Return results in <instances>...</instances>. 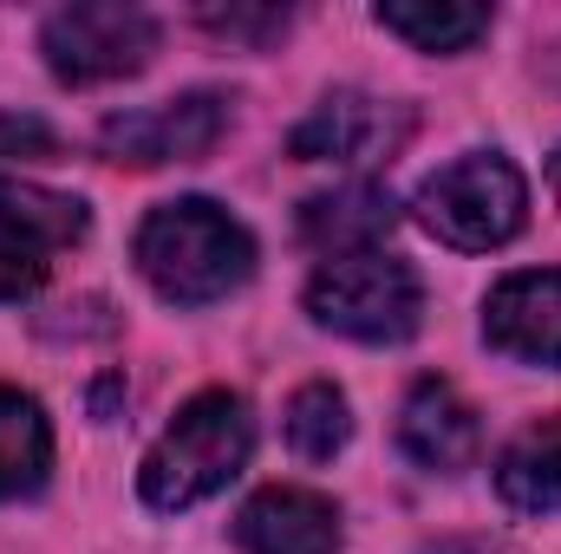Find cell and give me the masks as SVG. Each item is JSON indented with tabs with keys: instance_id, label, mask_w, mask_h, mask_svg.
Returning <instances> with one entry per match:
<instances>
[{
	"instance_id": "5b68a950",
	"label": "cell",
	"mask_w": 561,
	"mask_h": 554,
	"mask_svg": "<svg viewBox=\"0 0 561 554\" xmlns=\"http://www.w3.org/2000/svg\"><path fill=\"white\" fill-rule=\"evenodd\" d=\"M46 66L66 85H105V79H131L157 53V20L125 0H92V7H59L39 33Z\"/></svg>"
},
{
	"instance_id": "2e32d148",
	"label": "cell",
	"mask_w": 561,
	"mask_h": 554,
	"mask_svg": "<svg viewBox=\"0 0 561 554\" xmlns=\"http://www.w3.org/2000/svg\"><path fill=\"white\" fill-rule=\"evenodd\" d=\"M280 430H287V443H294L307 463H327V457H340V450H346V437H353L346 392H340V385H300V392L287 399Z\"/></svg>"
},
{
	"instance_id": "30bf717a",
	"label": "cell",
	"mask_w": 561,
	"mask_h": 554,
	"mask_svg": "<svg viewBox=\"0 0 561 554\" xmlns=\"http://www.w3.org/2000/svg\"><path fill=\"white\" fill-rule=\"evenodd\" d=\"M399 443L405 457L424 470H470L477 450H483V417L470 412V399L450 385V379H424L412 385L405 412H399Z\"/></svg>"
},
{
	"instance_id": "277c9868",
	"label": "cell",
	"mask_w": 561,
	"mask_h": 554,
	"mask_svg": "<svg viewBox=\"0 0 561 554\" xmlns=\"http://www.w3.org/2000/svg\"><path fill=\"white\" fill-rule=\"evenodd\" d=\"M523 216H529V189H523V170L496 150H477V157H457L444 163L431 183L419 189V222L463 249V255H483V249H503L523 235Z\"/></svg>"
},
{
	"instance_id": "9a60e30c",
	"label": "cell",
	"mask_w": 561,
	"mask_h": 554,
	"mask_svg": "<svg viewBox=\"0 0 561 554\" xmlns=\"http://www.w3.org/2000/svg\"><path fill=\"white\" fill-rule=\"evenodd\" d=\"M373 20L419 53H463L490 33V7H463V0H386Z\"/></svg>"
},
{
	"instance_id": "7a4b0ae2",
	"label": "cell",
	"mask_w": 561,
	"mask_h": 554,
	"mask_svg": "<svg viewBox=\"0 0 561 554\" xmlns=\"http://www.w3.org/2000/svg\"><path fill=\"white\" fill-rule=\"evenodd\" d=\"M255 450V417L236 392H196L170 430L150 443L138 470V489L150 509H196L203 496L229 489Z\"/></svg>"
},
{
	"instance_id": "e0dca14e",
	"label": "cell",
	"mask_w": 561,
	"mask_h": 554,
	"mask_svg": "<svg viewBox=\"0 0 561 554\" xmlns=\"http://www.w3.org/2000/svg\"><path fill=\"white\" fill-rule=\"evenodd\" d=\"M59 138L53 125H39L33 112H0V163H33V157H53Z\"/></svg>"
},
{
	"instance_id": "9c48e42d",
	"label": "cell",
	"mask_w": 561,
	"mask_h": 554,
	"mask_svg": "<svg viewBox=\"0 0 561 554\" xmlns=\"http://www.w3.org/2000/svg\"><path fill=\"white\" fill-rule=\"evenodd\" d=\"M483 339L503 359L523 366H561V268L510 275L483 307Z\"/></svg>"
},
{
	"instance_id": "5bb4252c",
	"label": "cell",
	"mask_w": 561,
	"mask_h": 554,
	"mask_svg": "<svg viewBox=\"0 0 561 554\" xmlns=\"http://www.w3.org/2000/svg\"><path fill=\"white\" fill-rule=\"evenodd\" d=\"M46 470H53V430H46V412H39L26 392L0 385V503L33 496V489L46 483Z\"/></svg>"
},
{
	"instance_id": "d6986e66",
	"label": "cell",
	"mask_w": 561,
	"mask_h": 554,
	"mask_svg": "<svg viewBox=\"0 0 561 554\" xmlns=\"http://www.w3.org/2000/svg\"><path fill=\"white\" fill-rule=\"evenodd\" d=\"M549 183H556V203H561V150H556V163H549Z\"/></svg>"
},
{
	"instance_id": "52a82bcc",
	"label": "cell",
	"mask_w": 561,
	"mask_h": 554,
	"mask_svg": "<svg viewBox=\"0 0 561 554\" xmlns=\"http://www.w3.org/2000/svg\"><path fill=\"white\" fill-rule=\"evenodd\" d=\"M229 131V99L222 92H183L170 105H150V112H118L105 131H99V150L112 163H190L203 150H216V138Z\"/></svg>"
},
{
	"instance_id": "ba28073f",
	"label": "cell",
	"mask_w": 561,
	"mask_h": 554,
	"mask_svg": "<svg viewBox=\"0 0 561 554\" xmlns=\"http://www.w3.org/2000/svg\"><path fill=\"white\" fill-rule=\"evenodd\" d=\"M399 143H405V112H392L366 92H333L327 105H313V118L294 125L287 150L300 163H373Z\"/></svg>"
},
{
	"instance_id": "3957f363",
	"label": "cell",
	"mask_w": 561,
	"mask_h": 554,
	"mask_svg": "<svg viewBox=\"0 0 561 554\" xmlns=\"http://www.w3.org/2000/svg\"><path fill=\"white\" fill-rule=\"evenodd\" d=\"M307 313L327 333H346L359 346H399L412 339L424 320V287L412 262L386 255V249H359V255H327L307 280Z\"/></svg>"
},
{
	"instance_id": "7c38bea8",
	"label": "cell",
	"mask_w": 561,
	"mask_h": 554,
	"mask_svg": "<svg viewBox=\"0 0 561 554\" xmlns=\"http://www.w3.org/2000/svg\"><path fill=\"white\" fill-rule=\"evenodd\" d=\"M392 222H399V209H392V189H379V183H346V189H327L300 209V235L320 255L379 249L392 235Z\"/></svg>"
},
{
	"instance_id": "8fae6325",
	"label": "cell",
	"mask_w": 561,
	"mask_h": 554,
	"mask_svg": "<svg viewBox=\"0 0 561 554\" xmlns=\"http://www.w3.org/2000/svg\"><path fill=\"white\" fill-rule=\"evenodd\" d=\"M236 542L249 554H340V509L320 489H262L236 516Z\"/></svg>"
},
{
	"instance_id": "8992f818",
	"label": "cell",
	"mask_w": 561,
	"mask_h": 554,
	"mask_svg": "<svg viewBox=\"0 0 561 554\" xmlns=\"http://www.w3.org/2000/svg\"><path fill=\"white\" fill-rule=\"evenodd\" d=\"M85 203L39 189V183H0V300L33 293L53 275V255L85 242Z\"/></svg>"
},
{
	"instance_id": "6da1fadb",
	"label": "cell",
	"mask_w": 561,
	"mask_h": 554,
	"mask_svg": "<svg viewBox=\"0 0 561 554\" xmlns=\"http://www.w3.org/2000/svg\"><path fill=\"white\" fill-rule=\"evenodd\" d=\"M144 280L176 307H209L255 275V235L209 196H183L150 209L138 229Z\"/></svg>"
},
{
	"instance_id": "4fadbf2b",
	"label": "cell",
	"mask_w": 561,
	"mask_h": 554,
	"mask_svg": "<svg viewBox=\"0 0 561 554\" xmlns=\"http://www.w3.org/2000/svg\"><path fill=\"white\" fill-rule=\"evenodd\" d=\"M496 489H503V503L523 509V516H561V412L542 417V424H529V430L503 450Z\"/></svg>"
},
{
	"instance_id": "ac0fdd59",
	"label": "cell",
	"mask_w": 561,
	"mask_h": 554,
	"mask_svg": "<svg viewBox=\"0 0 561 554\" xmlns=\"http://www.w3.org/2000/svg\"><path fill=\"white\" fill-rule=\"evenodd\" d=\"M203 26L229 33V39H268V33H287V13H249V7H203Z\"/></svg>"
}]
</instances>
